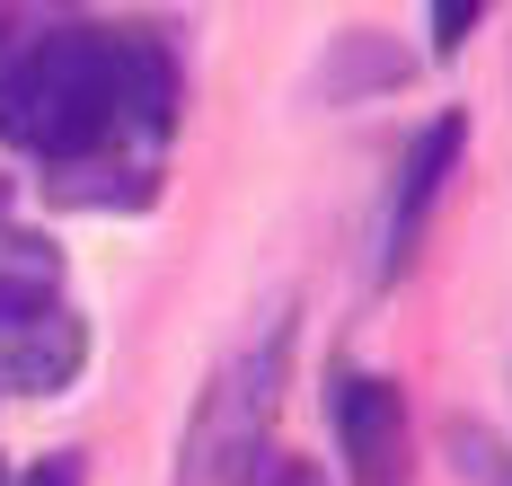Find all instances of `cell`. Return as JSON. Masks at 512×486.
Masks as SVG:
<instances>
[{"label":"cell","instance_id":"1","mask_svg":"<svg viewBox=\"0 0 512 486\" xmlns=\"http://www.w3.org/2000/svg\"><path fill=\"white\" fill-rule=\"evenodd\" d=\"M0 133L18 151H36L45 168L115 151V133H124L115 27H36L9 45V18H0Z\"/></svg>","mask_w":512,"mask_h":486},{"label":"cell","instance_id":"2","mask_svg":"<svg viewBox=\"0 0 512 486\" xmlns=\"http://www.w3.org/2000/svg\"><path fill=\"white\" fill-rule=\"evenodd\" d=\"M274 389H283V327H265V345L230 354L221 380L195 407V433H186V469L177 486H239L265 460V416H274Z\"/></svg>","mask_w":512,"mask_h":486},{"label":"cell","instance_id":"3","mask_svg":"<svg viewBox=\"0 0 512 486\" xmlns=\"http://www.w3.org/2000/svg\"><path fill=\"white\" fill-rule=\"evenodd\" d=\"M336 442L354 486H407V398L380 372H336Z\"/></svg>","mask_w":512,"mask_h":486},{"label":"cell","instance_id":"4","mask_svg":"<svg viewBox=\"0 0 512 486\" xmlns=\"http://www.w3.org/2000/svg\"><path fill=\"white\" fill-rule=\"evenodd\" d=\"M460 142H468V124H460V115H442V124H424V142L407 151V168H398V204H389V274L415 257V239H424V213L442 204Z\"/></svg>","mask_w":512,"mask_h":486},{"label":"cell","instance_id":"5","mask_svg":"<svg viewBox=\"0 0 512 486\" xmlns=\"http://www.w3.org/2000/svg\"><path fill=\"white\" fill-rule=\"evenodd\" d=\"M80 354H89V327L71 319L62 301L53 310H36L27 327H0V380L9 389H71V372H80Z\"/></svg>","mask_w":512,"mask_h":486},{"label":"cell","instance_id":"6","mask_svg":"<svg viewBox=\"0 0 512 486\" xmlns=\"http://www.w3.org/2000/svg\"><path fill=\"white\" fill-rule=\"evenodd\" d=\"M239 486H327V478H318L309 460H292V451H265V460H256Z\"/></svg>","mask_w":512,"mask_h":486},{"label":"cell","instance_id":"7","mask_svg":"<svg viewBox=\"0 0 512 486\" xmlns=\"http://www.w3.org/2000/svg\"><path fill=\"white\" fill-rule=\"evenodd\" d=\"M468 27H477V0H442V9H433V45H442V54H460Z\"/></svg>","mask_w":512,"mask_h":486},{"label":"cell","instance_id":"8","mask_svg":"<svg viewBox=\"0 0 512 486\" xmlns=\"http://www.w3.org/2000/svg\"><path fill=\"white\" fill-rule=\"evenodd\" d=\"M27 486H80V451H53V460H36V469H27Z\"/></svg>","mask_w":512,"mask_h":486},{"label":"cell","instance_id":"9","mask_svg":"<svg viewBox=\"0 0 512 486\" xmlns=\"http://www.w3.org/2000/svg\"><path fill=\"white\" fill-rule=\"evenodd\" d=\"M0 486H9V478H0Z\"/></svg>","mask_w":512,"mask_h":486}]
</instances>
